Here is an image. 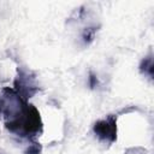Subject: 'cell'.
<instances>
[{"mask_svg":"<svg viewBox=\"0 0 154 154\" xmlns=\"http://www.w3.org/2000/svg\"><path fill=\"white\" fill-rule=\"evenodd\" d=\"M41 150H42V146L38 142H31L25 149L24 154H41Z\"/></svg>","mask_w":154,"mask_h":154,"instance_id":"8992f818","label":"cell"},{"mask_svg":"<svg viewBox=\"0 0 154 154\" xmlns=\"http://www.w3.org/2000/svg\"><path fill=\"white\" fill-rule=\"evenodd\" d=\"M4 125L11 134L28 140H32L40 136L43 131V124L40 112L34 105L29 102L11 122Z\"/></svg>","mask_w":154,"mask_h":154,"instance_id":"6da1fadb","label":"cell"},{"mask_svg":"<svg viewBox=\"0 0 154 154\" xmlns=\"http://www.w3.org/2000/svg\"><path fill=\"white\" fill-rule=\"evenodd\" d=\"M88 84H89L90 89H94V88H96V87H97V84H99L97 77H96V75H94L93 72H90V73H89V78H88Z\"/></svg>","mask_w":154,"mask_h":154,"instance_id":"52a82bcc","label":"cell"},{"mask_svg":"<svg viewBox=\"0 0 154 154\" xmlns=\"http://www.w3.org/2000/svg\"><path fill=\"white\" fill-rule=\"evenodd\" d=\"M93 131L95 136L103 143L112 144L117 141V117L109 114L103 119L94 123Z\"/></svg>","mask_w":154,"mask_h":154,"instance_id":"3957f363","label":"cell"},{"mask_svg":"<svg viewBox=\"0 0 154 154\" xmlns=\"http://www.w3.org/2000/svg\"><path fill=\"white\" fill-rule=\"evenodd\" d=\"M140 72L144 76H147L148 78L153 79V71H154V65H153V55L149 54L146 58L142 59V61L140 63Z\"/></svg>","mask_w":154,"mask_h":154,"instance_id":"277c9868","label":"cell"},{"mask_svg":"<svg viewBox=\"0 0 154 154\" xmlns=\"http://www.w3.org/2000/svg\"><path fill=\"white\" fill-rule=\"evenodd\" d=\"M96 31H97V28L96 26H88V28H85L82 31V41L85 45H90L94 41V38H95Z\"/></svg>","mask_w":154,"mask_h":154,"instance_id":"5b68a950","label":"cell"},{"mask_svg":"<svg viewBox=\"0 0 154 154\" xmlns=\"http://www.w3.org/2000/svg\"><path fill=\"white\" fill-rule=\"evenodd\" d=\"M13 89L20 97L28 101L40 90L35 73L24 66H18L17 76L13 81Z\"/></svg>","mask_w":154,"mask_h":154,"instance_id":"7a4b0ae2","label":"cell"}]
</instances>
